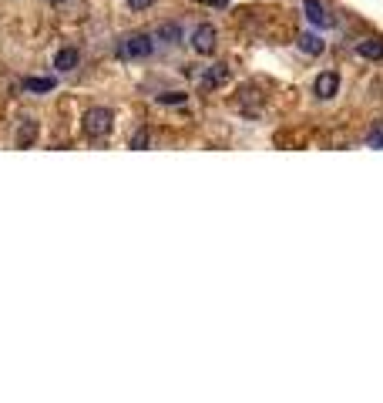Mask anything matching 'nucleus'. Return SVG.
<instances>
[{
	"mask_svg": "<svg viewBox=\"0 0 383 403\" xmlns=\"http://www.w3.org/2000/svg\"><path fill=\"white\" fill-rule=\"evenodd\" d=\"M152 50H155L152 34H128V37H121V44H118V57L121 61H141Z\"/></svg>",
	"mask_w": 383,
	"mask_h": 403,
	"instance_id": "f257e3e1",
	"label": "nucleus"
},
{
	"mask_svg": "<svg viewBox=\"0 0 383 403\" xmlns=\"http://www.w3.org/2000/svg\"><path fill=\"white\" fill-rule=\"evenodd\" d=\"M111 128H115L111 108H91L84 115V135L88 138H104V135H111Z\"/></svg>",
	"mask_w": 383,
	"mask_h": 403,
	"instance_id": "f03ea898",
	"label": "nucleus"
},
{
	"mask_svg": "<svg viewBox=\"0 0 383 403\" xmlns=\"http://www.w3.org/2000/svg\"><path fill=\"white\" fill-rule=\"evenodd\" d=\"M215 48H219V34H215L212 24H199L192 30V50H195V54L208 57V54H215Z\"/></svg>",
	"mask_w": 383,
	"mask_h": 403,
	"instance_id": "7ed1b4c3",
	"label": "nucleus"
},
{
	"mask_svg": "<svg viewBox=\"0 0 383 403\" xmlns=\"http://www.w3.org/2000/svg\"><path fill=\"white\" fill-rule=\"evenodd\" d=\"M336 91H340V75L336 71H320L316 81H313V95L320 101H330L336 98Z\"/></svg>",
	"mask_w": 383,
	"mask_h": 403,
	"instance_id": "20e7f679",
	"label": "nucleus"
},
{
	"mask_svg": "<svg viewBox=\"0 0 383 403\" xmlns=\"http://www.w3.org/2000/svg\"><path fill=\"white\" fill-rule=\"evenodd\" d=\"M303 14H306V21L313 27H330L333 24L330 14L323 10V3H320V0H303Z\"/></svg>",
	"mask_w": 383,
	"mask_h": 403,
	"instance_id": "39448f33",
	"label": "nucleus"
},
{
	"mask_svg": "<svg viewBox=\"0 0 383 403\" xmlns=\"http://www.w3.org/2000/svg\"><path fill=\"white\" fill-rule=\"evenodd\" d=\"M155 41H161V44H181V27L175 24V21H165V24H158L155 27V34H152Z\"/></svg>",
	"mask_w": 383,
	"mask_h": 403,
	"instance_id": "423d86ee",
	"label": "nucleus"
},
{
	"mask_svg": "<svg viewBox=\"0 0 383 403\" xmlns=\"http://www.w3.org/2000/svg\"><path fill=\"white\" fill-rule=\"evenodd\" d=\"M77 61H81V54H77L75 48H61L57 54H54V68L64 75V71H75Z\"/></svg>",
	"mask_w": 383,
	"mask_h": 403,
	"instance_id": "0eeeda50",
	"label": "nucleus"
},
{
	"mask_svg": "<svg viewBox=\"0 0 383 403\" xmlns=\"http://www.w3.org/2000/svg\"><path fill=\"white\" fill-rule=\"evenodd\" d=\"M357 54L366 57V61H383V41L380 37H366V41L357 44Z\"/></svg>",
	"mask_w": 383,
	"mask_h": 403,
	"instance_id": "6e6552de",
	"label": "nucleus"
},
{
	"mask_svg": "<svg viewBox=\"0 0 383 403\" xmlns=\"http://www.w3.org/2000/svg\"><path fill=\"white\" fill-rule=\"evenodd\" d=\"M299 50H303V54H309V57H320V54H323V50H326V44H323V37H320V34H303V37H299Z\"/></svg>",
	"mask_w": 383,
	"mask_h": 403,
	"instance_id": "1a4fd4ad",
	"label": "nucleus"
},
{
	"mask_svg": "<svg viewBox=\"0 0 383 403\" xmlns=\"http://www.w3.org/2000/svg\"><path fill=\"white\" fill-rule=\"evenodd\" d=\"M54 77H24V91L27 95H48V91H54Z\"/></svg>",
	"mask_w": 383,
	"mask_h": 403,
	"instance_id": "9d476101",
	"label": "nucleus"
},
{
	"mask_svg": "<svg viewBox=\"0 0 383 403\" xmlns=\"http://www.w3.org/2000/svg\"><path fill=\"white\" fill-rule=\"evenodd\" d=\"M34 138H37V121L24 118L21 128H17V148H30V145H34Z\"/></svg>",
	"mask_w": 383,
	"mask_h": 403,
	"instance_id": "9b49d317",
	"label": "nucleus"
},
{
	"mask_svg": "<svg viewBox=\"0 0 383 403\" xmlns=\"http://www.w3.org/2000/svg\"><path fill=\"white\" fill-rule=\"evenodd\" d=\"M226 77H229V68H226V64H212V68H208V75L202 77V88H219Z\"/></svg>",
	"mask_w": 383,
	"mask_h": 403,
	"instance_id": "f8f14e48",
	"label": "nucleus"
},
{
	"mask_svg": "<svg viewBox=\"0 0 383 403\" xmlns=\"http://www.w3.org/2000/svg\"><path fill=\"white\" fill-rule=\"evenodd\" d=\"M148 141H152L148 128H138V131L131 135V148H135V151H145V148H148Z\"/></svg>",
	"mask_w": 383,
	"mask_h": 403,
	"instance_id": "ddd939ff",
	"label": "nucleus"
},
{
	"mask_svg": "<svg viewBox=\"0 0 383 403\" xmlns=\"http://www.w3.org/2000/svg\"><path fill=\"white\" fill-rule=\"evenodd\" d=\"M185 95L181 91H165V95H158V104H185Z\"/></svg>",
	"mask_w": 383,
	"mask_h": 403,
	"instance_id": "4468645a",
	"label": "nucleus"
},
{
	"mask_svg": "<svg viewBox=\"0 0 383 403\" xmlns=\"http://www.w3.org/2000/svg\"><path fill=\"white\" fill-rule=\"evenodd\" d=\"M128 10H148V7H155V0H125Z\"/></svg>",
	"mask_w": 383,
	"mask_h": 403,
	"instance_id": "2eb2a0df",
	"label": "nucleus"
},
{
	"mask_svg": "<svg viewBox=\"0 0 383 403\" xmlns=\"http://www.w3.org/2000/svg\"><path fill=\"white\" fill-rule=\"evenodd\" d=\"M370 145H373V148H383V125H377L370 131Z\"/></svg>",
	"mask_w": 383,
	"mask_h": 403,
	"instance_id": "dca6fc26",
	"label": "nucleus"
},
{
	"mask_svg": "<svg viewBox=\"0 0 383 403\" xmlns=\"http://www.w3.org/2000/svg\"><path fill=\"white\" fill-rule=\"evenodd\" d=\"M205 7H229V0H202Z\"/></svg>",
	"mask_w": 383,
	"mask_h": 403,
	"instance_id": "f3484780",
	"label": "nucleus"
}]
</instances>
